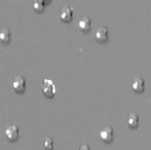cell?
<instances>
[{
    "label": "cell",
    "mask_w": 151,
    "mask_h": 150,
    "mask_svg": "<svg viewBox=\"0 0 151 150\" xmlns=\"http://www.w3.org/2000/svg\"><path fill=\"white\" fill-rule=\"evenodd\" d=\"M139 123V116L137 113H131L127 118V124L131 128H135L138 126Z\"/></svg>",
    "instance_id": "cell-9"
},
{
    "label": "cell",
    "mask_w": 151,
    "mask_h": 150,
    "mask_svg": "<svg viewBox=\"0 0 151 150\" xmlns=\"http://www.w3.org/2000/svg\"><path fill=\"white\" fill-rule=\"evenodd\" d=\"M99 136L103 142L109 143V142H111L113 139V130H112L111 127L106 126L101 130Z\"/></svg>",
    "instance_id": "cell-4"
},
{
    "label": "cell",
    "mask_w": 151,
    "mask_h": 150,
    "mask_svg": "<svg viewBox=\"0 0 151 150\" xmlns=\"http://www.w3.org/2000/svg\"><path fill=\"white\" fill-rule=\"evenodd\" d=\"M79 150H90V148H89V146L88 145H82L79 147Z\"/></svg>",
    "instance_id": "cell-13"
},
{
    "label": "cell",
    "mask_w": 151,
    "mask_h": 150,
    "mask_svg": "<svg viewBox=\"0 0 151 150\" xmlns=\"http://www.w3.org/2000/svg\"><path fill=\"white\" fill-rule=\"evenodd\" d=\"M12 88L17 93L24 92L26 89V80L20 76L16 77L12 82Z\"/></svg>",
    "instance_id": "cell-3"
},
{
    "label": "cell",
    "mask_w": 151,
    "mask_h": 150,
    "mask_svg": "<svg viewBox=\"0 0 151 150\" xmlns=\"http://www.w3.org/2000/svg\"><path fill=\"white\" fill-rule=\"evenodd\" d=\"M5 136L9 141H16L19 136V126L15 125V124L9 125L5 130Z\"/></svg>",
    "instance_id": "cell-2"
},
{
    "label": "cell",
    "mask_w": 151,
    "mask_h": 150,
    "mask_svg": "<svg viewBox=\"0 0 151 150\" xmlns=\"http://www.w3.org/2000/svg\"><path fill=\"white\" fill-rule=\"evenodd\" d=\"M90 24H91V20L88 17H83L79 19L78 27L81 32H88L90 29Z\"/></svg>",
    "instance_id": "cell-7"
},
{
    "label": "cell",
    "mask_w": 151,
    "mask_h": 150,
    "mask_svg": "<svg viewBox=\"0 0 151 150\" xmlns=\"http://www.w3.org/2000/svg\"><path fill=\"white\" fill-rule=\"evenodd\" d=\"M72 16H73V10L71 7L67 6H64L61 10V13H60V18H61V19L63 21L67 22V21L71 20Z\"/></svg>",
    "instance_id": "cell-8"
},
{
    "label": "cell",
    "mask_w": 151,
    "mask_h": 150,
    "mask_svg": "<svg viewBox=\"0 0 151 150\" xmlns=\"http://www.w3.org/2000/svg\"><path fill=\"white\" fill-rule=\"evenodd\" d=\"M41 1H42V2H45V1H46V0H41Z\"/></svg>",
    "instance_id": "cell-14"
},
{
    "label": "cell",
    "mask_w": 151,
    "mask_h": 150,
    "mask_svg": "<svg viewBox=\"0 0 151 150\" xmlns=\"http://www.w3.org/2000/svg\"><path fill=\"white\" fill-rule=\"evenodd\" d=\"M43 146H44L45 149L52 150V148H54V141H52V139L50 138V137H46V138H45V140H44Z\"/></svg>",
    "instance_id": "cell-12"
},
{
    "label": "cell",
    "mask_w": 151,
    "mask_h": 150,
    "mask_svg": "<svg viewBox=\"0 0 151 150\" xmlns=\"http://www.w3.org/2000/svg\"><path fill=\"white\" fill-rule=\"evenodd\" d=\"M95 38L99 42H104L108 40V29L105 27H99L96 29Z\"/></svg>",
    "instance_id": "cell-5"
},
{
    "label": "cell",
    "mask_w": 151,
    "mask_h": 150,
    "mask_svg": "<svg viewBox=\"0 0 151 150\" xmlns=\"http://www.w3.org/2000/svg\"><path fill=\"white\" fill-rule=\"evenodd\" d=\"M43 3L42 1H41V0H34V2H33V9L35 11H42L43 10Z\"/></svg>",
    "instance_id": "cell-11"
},
{
    "label": "cell",
    "mask_w": 151,
    "mask_h": 150,
    "mask_svg": "<svg viewBox=\"0 0 151 150\" xmlns=\"http://www.w3.org/2000/svg\"><path fill=\"white\" fill-rule=\"evenodd\" d=\"M10 37H11V34H10L9 29L6 28H3L1 29V32H0V41H1V42L7 43L10 41Z\"/></svg>",
    "instance_id": "cell-10"
},
{
    "label": "cell",
    "mask_w": 151,
    "mask_h": 150,
    "mask_svg": "<svg viewBox=\"0 0 151 150\" xmlns=\"http://www.w3.org/2000/svg\"><path fill=\"white\" fill-rule=\"evenodd\" d=\"M42 93L48 97V98H52L57 91V88L55 83L51 79H44L43 83L42 85Z\"/></svg>",
    "instance_id": "cell-1"
},
{
    "label": "cell",
    "mask_w": 151,
    "mask_h": 150,
    "mask_svg": "<svg viewBox=\"0 0 151 150\" xmlns=\"http://www.w3.org/2000/svg\"><path fill=\"white\" fill-rule=\"evenodd\" d=\"M132 88H133V90L137 93L143 92L145 89V80L141 78H135L132 84Z\"/></svg>",
    "instance_id": "cell-6"
}]
</instances>
